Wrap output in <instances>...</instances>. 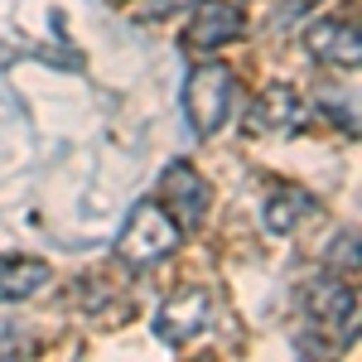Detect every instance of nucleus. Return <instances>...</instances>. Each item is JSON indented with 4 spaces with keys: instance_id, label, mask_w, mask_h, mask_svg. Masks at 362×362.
I'll return each mask as SVG.
<instances>
[{
    "instance_id": "nucleus-1",
    "label": "nucleus",
    "mask_w": 362,
    "mask_h": 362,
    "mask_svg": "<svg viewBox=\"0 0 362 362\" xmlns=\"http://www.w3.org/2000/svg\"><path fill=\"white\" fill-rule=\"evenodd\" d=\"M184 242V227L169 218V208L160 198H140L131 208L126 227L116 232V261H126L131 271H150L165 256H174Z\"/></svg>"
},
{
    "instance_id": "nucleus-9",
    "label": "nucleus",
    "mask_w": 362,
    "mask_h": 362,
    "mask_svg": "<svg viewBox=\"0 0 362 362\" xmlns=\"http://www.w3.org/2000/svg\"><path fill=\"white\" fill-rule=\"evenodd\" d=\"M49 280H54V271L39 256H0V305H25Z\"/></svg>"
},
{
    "instance_id": "nucleus-8",
    "label": "nucleus",
    "mask_w": 362,
    "mask_h": 362,
    "mask_svg": "<svg viewBox=\"0 0 362 362\" xmlns=\"http://www.w3.org/2000/svg\"><path fill=\"white\" fill-rule=\"evenodd\" d=\"M305 116V97L290 83H266V92L247 107V136H266V131H295Z\"/></svg>"
},
{
    "instance_id": "nucleus-10",
    "label": "nucleus",
    "mask_w": 362,
    "mask_h": 362,
    "mask_svg": "<svg viewBox=\"0 0 362 362\" xmlns=\"http://www.w3.org/2000/svg\"><path fill=\"white\" fill-rule=\"evenodd\" d=\"M309 213H314V198H309L300 184H276V189L266 194V203H261V227H266L271 237H290Z\"/></svg>"
},
{
    "instance_id": "nucleus-4",
    "label": "nucleus",
    "mask_w": 362,
    "mask_h": 362,
    "mask_svg": "<svg viewBox=\"0 0 362 362\" xmlns=\"http://www.w3.org/2000/svg\"><path fill=\"white\" fill-rule=\"evenodd\" d=\"M155 198L169 208V218L184 227V232H198V227H203V218H208L213 189H208V179H203L189 160H174V165H165V174H160Z\"/></svg>"
},
{
    "instance_id": "nucleus-5",
    "label": "nucleus",
    "mask_w": 362,
    "mask_h": 362,
    "mask_svg": "<svg viewBox=\"0 0 362 362\" xmlns=\"http://www.w3.org/2000/svg\"><path fill=\"white\" fill-rule=\"evenodd\" d=\"M189 10L194 15H189V29H184V49H194V54H213V49L247 34V15L232 0H194Z\"/></svg>"
},
{
    "instance_id": "nucleus-6",
    "label": "nucleus",
    "mask_w": 362,
    "mask_h": 362,
    "mask_svg": "<svg viewBox=\"0 0 362 362\" xmlns=\"http://www.w3.org/2000/svg\"><path fill=\"white\" fill-rule=\"evenodd\" d=\"M203 329H208V290H203V285L174 290L165 305H160V314H155V334H160V343H169V348L194 343Z\"/></svg>"
},
{
    "instance_id": "nucleus-14",
    "label": "nucleus",
    "mask_w": 362,
    "mask_h": 362,
    "mask_svg": "<svg viewBox=\"0 0 362 362\" xmlns=\"http://www.w3.org/2000/svg\"><path fill=\"white\" fill-rule=\"evenodd\" d=\"M0 358H29V338L25 334H0Z\"/></svg>"
},
{
    "instance_id": "nucleus-13",
    "label": "nucleus",
    "mask_w": 362,
    "mask_h": 362,
    "mask_svg": "<svg viewBox=\"0 0 362 362\" xmlns=\"http://www.w3.org/2000/svg\"><path fill=\"white\" fill-rule=\"evenodd\" d=\"M194 0H140V20H165V15H174V10H189Z\"/></svg>"
},
{
    "instance_id": "nucleus-11",
    "label": "nucleus",
    "mask_w": 362,
    "mask_h": 362,
    "mask_svg": "<svg viewBox=\"0 0 362 362\" xmlns=\"http://www.w3.org/2000/svg\"><path fill=\"white\" fill-rule=\"evenodd\" d=\"M329 266H334V271H348V276H358V237H353V232L334 237V247H329Z\"/></svg>"
},
{
    "instance_id": "nucleus-3",
    "label": "nucleus",
    "mask_w": 362,
    "mask_h": 362,
    "mask_svg": "<svg viewBox=\"0 0 362 362\" xmlns=\"http://www.w3.org/2000/svg\"><path fill=\"white\" fill-rule=\"evenodd\" d=\"M300 305H305L309 324L319 334H329L334 343H353L358 338V290H353V280H343L338 271L309 280L305 290H300Z\"/></svg>"
},
{
    "instance_id": "nucleus-12",
    "label": "nucleus",
    "mask_w": 362,
    "mask_h": 362,
    "mask_svg": "<svg viewBox=\"0 0 362 362\" xmlns=\"http://www.w3.org/2000/svg\"><path fill=\"white\" fill-rule=\"evenodd\" d=\"M324 0H280L276 5V15H271V29H290V25H300L309 10H319Z\"/></svg>"
},
{
    "instance_id": "nucleus-7",
    "label": "nucleus",
    "mask_w": 362,
    "mask_h": 362,
    "mask_svg": "<svg viewBox=\"0 0 362 362\" xmlns=\"http://www.w3.org/2000/svg\"><path fill=\"white\" fill-rule=\"evenodd\" d=\"M300 44H305V54L314 63H324V68H358L362 63V34H358V20H319V25H309L300 34Z\"/></svg>"
},
{
    "instance_id": "nucleus-2",
    "label": "nucleus",
    "mask_w": 362,
    "mask_h": 362,
    "mask_svg": "<svg viewBox=\"0 0 362 362\" xmlns=\"http://www.w3.org/2000/svg\"><path fill=\"white\" fill-rule=\"evenodd\" d=\"M232 97H237V78H232L227 63L208 58V63H198L194 73H189V83H184V116H189L198 140H213L227 126Z\"/></svg>"
}]
</instances>
